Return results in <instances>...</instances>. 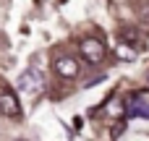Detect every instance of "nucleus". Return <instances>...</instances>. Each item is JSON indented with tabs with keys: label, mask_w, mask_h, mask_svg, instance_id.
Segmentation results:
<instances>
[{
	"label": "nucleus",
	"mask_w": 149,
	"mask_h": 141,
	"mask_svg": "<svg viewBox=\"0 0 149 141\" xmlns=\"http://www.w3.org/2000/svg\"><path fill=\"white\" fill-rule=\"evenodd\" d=\"M120 39H123V44H131L134 50H136V47H141V44H139V34H136V31H131V29H123V31H120Z\"/></svg>",
	"instance_id": "nucleus-6"
},
{
	"label": "nucleus",
	"mask_w": 149,
	"mask_h": 141,
	"mask_svg": "<svg viewBox=\"0 0 149 141\" xmlns=\"http://www.w3.org/2000/svg\"><path fill=\"white\" fill-rule=\"evenodd\" d=\"M0 113L3 115H8V118H18L21 115V105H18V97L5 86V89H0Z\"/></svg>",
	"instance_id": "nucleus-3"
},
{
	"label": "nucleus",
	"mask_w": 149,
	"mask_h": 141,
	"mask_svg": "<svg viewBox=\"0 0 149 141\" xmlns=\"http://www.w3.org/2000/svg\"><path fill=\"white\" fill-rule=\"evenodd\" d=\"M42 84H45V78H42V73L37 68H26L18 76V89L26 92V94H39L42 92Z\"/></svg>",
	"instance_id": "nucleus-2"
},
{
	"label": "nucleus",
	"mask_w": 149,
	"mask_h": 141,
	"mask_svg": "<svg viewBox=\"0 0 149 141\" xmlns=\"http://www.w3.org/2000/svg\"><path fill=\"white\" fill-rule=\"evenodd\" d=\"M126 113L128 115H136V118H149V102L144 97H134V99H128L126 102Z\"/></svg>",
	"instance_id": "nucleus-5"
},
{
	"label": "nucleus",
	"mask_w": 149,
	"mask_h": 141,
	"mask_svg": "<svg viewBox=\"0 0 149 141\" xmlns=\"http://www.w3.org/2000/svg\"><path fill=\"white\" fill-rule=\"evenodd\" d=\"M55 71H58V76H63V78H76V76H79V63H76L73 58L63 55V58L55 60Z\"/></svg>",
	"instance_id": "nucleus-4"
},
{
	"label": "nucleus",
	"mask_w": 149,
	"mask_h": 141,
	"mask_svg": "<svg viewBox=\"0 0 149 141\" xmlns=\"http://www.w3.org/2000/svg\"><path fill=\"white\" fill-rule=\"evenodd\" d=\"M79 50H81V58L86 60V63H92V65H100L102 60H105V44L100 42V39H81V44H79Z\"/></svg>",
	"instance_id": "nucleus-1"
},
{
	"label": "nucleus",
	"mask_w": 149,
	"mask_h": 141,
	"mask_svg": "<svg viewBox=\"0 0 149 141\" xmlns=\"http://www.w3.org/2000/svg\"><path fill=\"white\" fill-rule=\"evenodd\" d=\"M107 113H110V115H126V102L115 99L113 105H107Z\"/></svg>",
	"instance_id": "nucleus-7"
},
{
	"label": "nucleus",
	"mask_w": 149,
	"mask_h": 141,
	"mask_svg": "<svg viewBox=\"0 0 149 141\" xmlns=\"http://www.w3.org/2000/svg\"><path fill=\"white\" fill-rule=\"evenodd\" d=\"M147 81H149V73H147Z\"/></svg>",
	"instance_id": "nucleus-10"
},
{
	"label": "nucleus",
	"mask_w": 149,
	"mask_h": 141,
	"mask_svg": "<svg viewBox=\"0 0 149 141\" xmlns=\"http://www.w3.org/2000/svg\"><path fill=\"white\" fill-rule=\"evenodd\" d=\"M136 10H139V18H141V21H144V24L149 26V3H141Z\"/></svg>",
	"instance_id": "nucleus-8"
},
{
	"label": "nucleus",
	"mask_w": 149,
	"mask_h": 141,
	"mask_svg": "<svg viewBox=\"0 0 149 141\" xmlns=\"http://www.w3.org/2000/svg\"><path fill=\"white\" fill-rule=\"evenodd\" d=\"M120 133H123V126H115V128L110 131V136H120Z\"/></svg>",
	"instance_id": "nucleus-9"
}]
</instances>
